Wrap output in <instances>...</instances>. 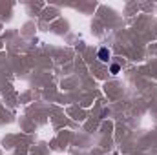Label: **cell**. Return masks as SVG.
<instances>
[{
	"instance_id": "obj_1",
	"label": "cell",
	"mask_w": 157,
	"mask_h": 155,
	"mask_svg": "<svg viewBox=\"0 0 157 155\" xmlns=\"http://www.w3.org/2000/svg\"><path fill=\"white\" fill-rule=\"evenodd\" d=\"M99 60H102V62H108V60H110V51H108L106 47H102V49L99 51Z\"/></svg>"
},
{
	"instance_id": "obj_2",
	"label": "cell",
	"mask_w": 157,
	"mask_h": 155,
	"mask_svg": "<svg viewBox=\"0 0 157 155\" xmlns=\"http://www.w3.org/2000/svg\"><path fill=\"white\" fill-rule=\"evenodd\" d=\"M110 70H112V73H119V70H121V68H119V64H113Z\"/></svg>"
}]
</instances>
